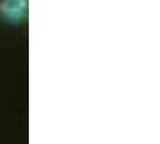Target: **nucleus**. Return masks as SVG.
I'll use <instances>...</instances> for the list:
<instances>
[{"label": "nucleus", "mask_w": 160, "mask_h": 144, "mask_svg": "<svg viewBox=\"0 0 160 144\" xmlns=\"http://www.w3.org/2000/svg\"><path fill=\"white\" fill-rule=\"evenodd\" d=\"M0 7L1 12L8 18L17 21L23 17L24 11L27 8V0H4Z\"/></svg>", "instance_id": "1"}]
</instances>
